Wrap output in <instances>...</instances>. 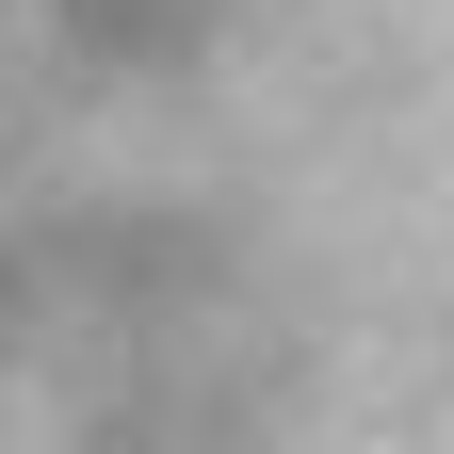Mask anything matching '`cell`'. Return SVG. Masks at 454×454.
<instances>
[{
    "label": "cell",
    "instance_id": "cell-1",
    "mask_svg": "<svg viewBox=\"0 0 454 454\" xmlns=\"http://www.w3.org/2000/svg\"><path fill=\"white\" fill-rule=\"evenodd\" d=\"M211 454H454V0L357 114Z\"/></svg>",
    "mask_w": 454,
    "mask_h": 454
}]
</instances>
